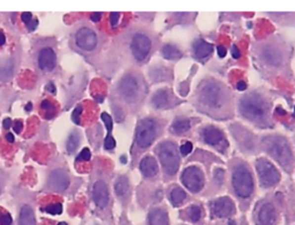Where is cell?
<instances>
[{
	"mask_svg": "<svg viewBox=\"0 0 295 225\" xmlns=\"http://www.w3.org/2000/svg\"><path fill=\"white\" fill-rule=\"evenodd\" d=\"M200 99L211 109H220L226 103L227 96L224 87L216 81L204 82L200 89Z\"/></svg>",
	"mask_w": 295,
	"mask_h": 225,
	"instance_id": "cell-1",
	"label": "cell"
},
{
	"mask_svg": "<svg viewBox=\"0 0 295 225\" xmlns=\"http://www.w3.org/2000/svg\"><path fill=\"white\" fill-rule=\"evenodd\" d=\"M235 193L240 197H249L254 190V180L247 166L239 165L232 177Z\"/></svg>",
	"mask_w": 295,
	"mask_h": 225,
	"instance_id": "cell-2",
	"label": "cell"
},
{
	"mask_svg": "<svg viewBox=\"0 0 295 225\" xmlns=\"http://www.w3.org/2000/svg\"><path fill=\"white\" fill-rule=\"evenodd\" d=\"M266 104L259 96L248 95L240 102V112L251 120H262L266 114Z\"/></svg>",
	"mask_w": 295,
	"mask_h": 225,
	"instance_id": "cell-3",
	"label": "cell"
},
{
	"mask_svg": "<svg viewBox=\"0 0 295 225\" xmlns=\"http://www.w3.org/2000/svg\"><path fill=\"white\" fill-rule=\"evenodd\" d=\"M158 156L161 159L165 171L169 175H175L179 170L180 158L178 154V149L173 142H164L158 147Z\"/></svg>",
	"mask_w": 295,
	"mask_h": 225,
	"instance_id": "cell-4",
	"label": "cell"
},
{
	"mask_svg": "<svg viewBox=\"0 0 295 225\" xmlns=\"http://www.w3.org/2000/svg\"><path fill=\"white\" fill-rule=\"evenodd\" d=\"M266 145L273 157L278 161L280 164L287 165L292 163V151L287 144V142L283 137H269L266 140Z\"/></svg>",
	"mask_w": 295,
	"mask_h": 225,
	"instance_id": "cell-5",
	"label": "cell"
},
{
	"mask_svg": "<svg viewBox=\"0 0 295 225\" xmlns=\"http://www.w3.org/2000/svg\"><path fill=\"white\" fill-rule=\"evenodd\" d=\"M256 170H257L259 180H261L263 186L271 187L279 182L280 173L276 169V166L272 163H270L268 159L259 158L256 162Z\"/></svg>",
	"mask_w": 295,
	"mask_h": 225,
	"instance_id": "cell-6",
	"label": "cell"
},
{
	"mask_svg": "<svg viewBox=\"0 0 295 225\" xmlns=\"http://www.w3.org/2000/svg\"><path fill=\"white\" fill-rule=\"evenodd\" d=\"M75 45L84 52H92L98 44V36L96 31L89 27H81L76 30L74 36Z\"/></svg>",
	"mask_w": 295,
	"mask_h": 225,
	"instance_id": "cell-7",
	"label": "cell"
},
{
	"mask_svg": "<svg viewBox=\"0 0 295 225\" xmlns=\"http://www.w3.org/2000/svg\"><path fill=\"white\" fill-rule=\"evenodd\" d=\"M156 124L152 119L142 120L137 127L136 132V143L140 148L150 147L156 138Z\"/></svg>",
	"mask_w": 295,
	"mask_h": 225,
	"instance_id": "cell-8",
	"label": "cell"
},
{
	"mask_svg": "<svg viewBox=\"0 0 295 225\" xmlns=\"http://www.w3.org/2000/svg\"><path fill=\"white\" fill-rule=\"evenodd\" d=\"M37 65L43 73L53 72L57 67V53L50 45H43L37 51Z\"/></svg>",
	"mask_w": 295,
	"mask_h": 225,
	"instance_id": "cell-9",
	"label": "cell"
},
{
	"mask_svg": "<svg viewBox=\"0 0 295 225\" xmlns=\"http://www.w3.org/2000/svg\"><path fill=\"white\" fill-rule=\"evenodd\" d=\"M181 180L186 188H188L193 193L200 192L204 186V175L197 166H189L185 169V171L182 172Z\"/></svg>",
	"mask_w": 295,
	"mask_h": 225,
	"instance_id": "cell-10",
	"label": "cell"
},
{
	"mask_svg": "<svg viewBox=\"0 0 295 225\" xmlns=\"http://www.w3.org/2000/svg\"><path fill=\"white\" fill-rule=\"evenodd\" d=\"M130 50L137 61H143L151 51V41L145 34H135L130 42Z\"/></svg>",
	"mask_w": 295,
	"mask_h": 225,
	"instance_id": "cell-11",
	"label": "cell"
},
{
	"mask_svg": "<svg viewBox=\"0 0 295 225\" xmlns=\"http://www.w3.org/2000/svg\"><path fill=\"white\" fill-rule=\"evenodd\" d=\"M119 93L126 102H134L136 100L140 93V85L137 79L133 75H126L119 83Z\"/></svg>",
	"mask_w": 295,
	"mask_h": 225,
	"instance_id": "cell-12",
	"label": "cell"
},
{
	"mask_svg": "<svg viewBox=\"0 0 295 225\" xmlns=\"http://www.w3.org/2000/svg\"><path fill=\"white\" fill-rule=\"evenodd\" d=\"M69 182H71V179H69L67 172L65 170L58 169L52 171L51 175L48 176L47 186L53 192L61 193L68 188Z\"/></svg>",
	"mask_w": 295,
	"mask_h": 225,
	"instance_id": "cell-13",
	"label": "cell"
},
{
	"mask_svg": "<svg viewBox=\"0 0 295 225\" xmlns=\"http://www.w3.org/2000/svg\"><path fill=\"white\" fill-rule=\"evenodd\" d=\"M211 211H212L213 217H219V218L228 217L234 214L235 211L234 202L227 196L220 197V199L213 201L212 204H211Z\"/></svg>",
	"mask_w": 295,
	"mask_h": 225,
	"instance_id": "cell-14",
	"label": "cell"
},
{
	"mask_svg": "<svg viewBox=\"0 0 295 225\" xmlns=\"http://www.w3.org/2000/svg\"><path fill=\"white\" fill-rule=\"evenodd\" d=\"M92 199L93 202L100 209H104L110 201V194L107 185L103 180H97L92 186Z\"/></svg>",
	"mask_w": 295,
	"mask_h": 225,
	"instance_id": "cell-15",
	"label": "cell"
},
{
	"mask_svg": "<svg viewBox=\"0 0 295 225\" xmlns=\"http://www.w3.org/2000/svg\"><path fill=\"white\" fill-rule=\"evenodd\" d=\"M203 138L208 144L212 147H218L221 143H225L223 132L213 126H208L203 130Z\"/></svg>",
	"mask_w": 295,
	"mask_h": 225,
	"instance_id": "cell-16",
	"label": "cell"
},
{
	"mask_svg": "<svg viewBox=\"0 0 295 225\" xmlns=\"http://www.w3.org/2000/svg\"><path fill=\"white\" fill-rule=\"evenodd\" d=\"M276 209L272 203L266 202L258 211V222L261 225H272L276 222Z\"/></svg>",
	"mask_w": 295,
	"mask_h": 225,
	"instance_id": "cell-17",
	"label": "cell"
},
{
	"mask_svg": "<svg viewBox=\"0 0 295 225\" xmlns=\"http://www.w3.org/2000/svg\"><path fill=\"white\" fill-rule=\"evenodd\" d=\"M140 170L144 177L151 178V177H155L158 173V164L154 157L147 156L141 161Z\"/></svg>",
	"mask_w": 295,
	"mask_h": 225,
	"instance_id": "cell-18",
	"label": "cell"
},
{
	"mask_svg": "<svg viewBox=\"0 0 295 225\" xmlns=\"http://www.w3.org/2000/svg\"><path fill=\"white\" fill-rule=\"evenodd\" d=\"M17 222H19V225H37L36 216H35L34 209L30 204H23L20 208Z\"/></svg>",
	"mask_w": 295,
	"mask_h": 225,
	"instance_id": "cell-19",
	"label": "cell"
},
{
	"mask_svg": "<svg viewBox=\"0 0 295 225\" xmlns=\"http://www.w3.org/2000/svg\"><path fill=\"white\" fill-rule=\"evenodd\" d=\"M263 58L272 66H279L283 62V53L278 47L268 46L263 51Z\"/></svg>",
	"mask_w": 295,
	"mask_h": 225,
	"instance_id": "cell-20",
	"label": "cell"
},
{
	"mask_svg": "<svg viewBox=\"0 0 295 225\" xmlns=\"http://www.w3.org/2000/svg\"><path fill=\"white\" fill-rule=\"evenodd\" d=\"M213 45L204 40H199L194 44V53L197 59H206L212 53Z\"/></svg>",
	"mask_w": 295,
	"mask_h": 225,
	"instance_id": "cell-21",
	"label": "cell"
},
{
	"mask_svg": "<svg viewBox=\"0 0 295 225\" xmlns=\"http://www.w3.org/2000/svg\"><path fill=\"white\" fill-rule=\"evenodd\" d=\"M150 225H169V215L163 209H154L149 214Z\"/></svg>",
	"mask_w": 295,
	"mask_h": 225,
	"instance_id": "cell-22",
	"label": "cell"
},
{
	"mask_svg": "<svg viewBox=\"0 0 295 225\" xmlns=\"http://www.w3.org/2000/svg\"><path fill=\"white\" fill-rule=\"evenodd\" d=\"M169 100H171V93L168 90L162 89L155 93L154 98H152V104L157 109H163V107H166L169 105Z\"/></svg>",
	"mask_w": 295,
	"mask_h": 225,
	"instance_id": "cell-23",
	"label": "cell"
},
{
	"mask_svg": "<svg viewBox=\"0 0 295 225\" xmlns=\"http://www.w3.org/2000/svg\"><path fill=\"white\" fill-rule=\"evenodd\" d=\"M15 66L12 60H6L0 65V80L1 81H8L13 78L14 71H15Z\"/></svg>",
	"mask_w": 295,
	"mask_h": 225,
	"instance_id": "cell-24",
	"label": "cell"
},
{
	"mask_svg": "<svg viewBox=\"0 0 295 225\" xmlns=\"http://www.w3.org/2000/svg\"><path fill=\"white\" fill-rule=\"evenodd\" d=\"M187 199V194L183 189L180 188V187H175V188L172 189V192L169 193V201H171L173 206L178 207L181 206V204L185 202Z\"/></svg>",
	"mask_w": 295,
	"mask_h": 225,
	"instance_id": "cell-25",
	"label": "cell"
},
{
	"mask_svg": "<svg viewBox=\"0 0 295 225\" xmlns=\"http://www.w3.org/2000/svg\"><path fill=\"white\" fill-rule=\"evenodd\" d=\"M163 57L168 60H178L182 57V53L175 45L168 44L163 47Z\"/></svg>",
	"mask_w": 295,
	"mask_h": 225,
	"instance_id": "cell-26",
	"label": "cell"
},
{
	"mask_svg": "<svg viewBox=\"0 0 295 225\" xmlns=\"http://www.w3.org/2000/svg\"><path fill=\"white\" fill-rule=\"evenodd\" d=\"M128 188H129V183H128V179L126 177H120V178L117 180L116 185H114V189H116L118 196L125 195V194L128 192Z\"/></svg>",
	"mask_w": 295,
	"mask_h": 225,
	"instance_id": "cell-27",
	"label": "cell"
},
{
	"mask_svg": "<svg viewBox=\"0 0 295 225\" xmlns=\"http://www.w3.org/2000/svg\"><path fill=\"white\" fill-rule=\"evenodd\" d=\"M189 128H190L189 120L178 119L174 121V124H173L172 131L176 134H182V133H186V132H188Z\"/></svg>",
	"mask_w": 295,
	"mask_h": 225,
	"instance_id": "cell-28",
	"label": "cell"
},
{
	"mask_svg": "<svg viewBox=\"0 0 295 225\" xmlns=\"http://www.w3.org/2000/svg\"><path fill=\"white\" fill-rule=\"evenodd\" d=\"M80 140H81V137H80V134L78 133V132H74V133H72L71 135H69V137L67 140V143H66V148H67V151L68 152H74L79 147Z\"/></svg>",
	"mask_w": 295,
	"mask_h": 225,
	"instance_id": "cell-29",
	"label": "cell"
},
{
	"mask_svg": "<svg viewBox=\"0 0 295 225\" xmlns=\"http://www.w3.org/2000/svg\"><path fill=\"white\" fill-rule=\"evenodd\" d=\"M188 214L192 222H199L201 220V216H202V211H201V208L199 206L190 207Z\"/></svg>",
	"mask_w": 295,
	"mask_h": 225,
	"instance_id": "cell-30",
	"label": "cell"
},
{
	"mask_svg": "<svg viewBox=\"0 0 295 225\" xmlns=\"http://www.w3.org/2000/svg\"><path fill=\"white\" fill-rule=\"evenodd\" d=\"M44 210L51 215H60L62 213V204L61 203L50 204V206L45 207Z\"/></svg>",
	"mask_w": 295,
	"mask_h": 225,
	"instance_id": "cell-31",
	"label": "cell"
},
{
	"mask_svg": "<svg viewBox=\"0 0 295 225\" xmlns=\"http://www.w3.org/2000/svg\"><path fill=\"white\" fill-rule=\"evenodd\" d=\"M42 109L45 111V113L47 114L48 118H51L55 112V106L50 102V100H44V102L42 103Z\"/></svg>",
	"mask_w": 295,
	"mask_h": 225,
	"instance_id": "cell-32",
	"label": "cell"
},
{
	"mask_svg": "<svg viewBox=\"0 0 295 225\" xmlns=\"http://www.w3.org/2000/svg\"><path fill=\"white\" fill-rule=\"evenodd\" d=\"M100 117H102V120L104 121V124H105V127L107 132H109V135H111V132H112V128H113L112 118H111V116H109L106 112H103Z\"/></svg>",
	"mask_w": 295,
	"mask_h": 225,
	"instance_id": "cell-33",
	"label": "cell"
},
{
	"mask_svg": "<svg viewBox=\"0 0 295 225\" xmlns=\"http://www.w3.org/2000/svg\"><path fill=\"white\" fill-rule=\"evenodd\" d=\"M104 147H105L106 150H112L116 147V140L112 137V135H107L105 141H104Z\"/></svg>",
	"mask_w": 295,
	"mask_h": 225,
	"instance_id": "cell-34",
	"label": "cell"
},
{
	"mask_svg": "<svg viewBox=\"0 0 295 225\" xmlns=\"http://www.w3.org/2000/svg\"><path fill=\"white\" fill-rule=\"evenodd\" d=\"M193 150V143L189 141H186L185 143H183L181 147H180V151H181V154L183 156H187L189 154V152H192Z\"/></svg>",
	"mask_w": 295,
	"mask_h": 225,
	"instance_id": "cell-35",
	"label": "cell"
},
{
	"mask_svg": "<svg viewBox=\"0 0 295 225\" xmlns=\"http://www.w3.org/2000/svg\"><path fill=\"white\" fill-rule=\"evenodd\" d=\"M90 158H91V152H90V150L88 148H84L83 150L80 152V156L78 157V159L80 161H84V162H88L90 161Z\"/></svg>",
	"mask_w": 295,
	"mask_h": 225,
	"instance_id": "cell-36",
	"label": "cell"
},
{
	"mask_svg": "<svg viewBox=\"0 0 295 225\" xmlns=\"http://www.w3.org/2000/svg\"><path fill=\"white\" fill-rule=\"evenodd\" d=\"M82 106H78L76 107V109L74 110V112H73V116H72V119H73V121H74V123L76 124V125H80V114L82 113Z\"/></svg>",
	"mask_w": 295,
	"mask_h": 225,
	"instance_id": "cell-37",
	"label": "cell"
},
{
	"mask_svg": "<svg viewBox=\"0 0 295 225\" xmlns=\"http://www.w3.org/2000/svg\"><path fill=\"white\" fill-rule=\"evenodd\" d=\"M12 224V217L9 214H3L0 218V225H10Z\"/></svg>",
	"mask_w": 295,
	"mask_h": 225,
	"instance_id": "cell-38",
	"label": "cell"
},
{
	"mask_svg": "<svg viewBox=\"0 0 295 225\" xmlns=\"http://www.w3.org/2000/svg\"><path fill=\"white\" fill-rule=\"evenodd\" d=\"M111 24H112V27H116L118 21L120 19V13H111Z\"/></svg>",
	"mask_w": 295,
	"mask_h": 225,
	"instance_id": "cell-39",
	"label": "cell"
},
{
	"mask_svg": "<svg viewBox=\"0 0 295 225\" xmlns=\"http://www.w3.org/2000/svg\"><path fill=\"white\" fill-rule=\"evenodd\" d=\"M21 19H22V21H23L24 23L29 24L31 22V19H33V14L29 13V12L23 13L22 15H21Z\"/></svg>",
	"mask_w": 295,
	"mask_h": 225,
	"instance_id": "cell-40",
	"label": "cell"
},
{
	"mask_svg": "<svg viewBox=\"0 0 295 225\" xmlns=\"http://www.w3.org/2000/svg\"><path fill=\"white\" fill-rule=\"evenodd\" d=\"M217 53H218V55H219L220 58H224V57H226V54H227V51H226V47L225 46H223V45H219V46L217 47Z\"/></svg>",
	"mask_w": 295,
	"mask_h": 225,
	"instance_id": "cell-41",
	"label": "cell"
},
{
	"mask_svg": "<svg viewBox=\"0 0 295 225\" xmlns=\"http://www.w3.org/2000/svg\"><path fill=\"white\" fill-rule=\"evenodd\" d=\"M232 55H233V58H235V59H239L241 57V53H240V51H239L238 46L232 47Z\"/></svg>",
	"mask_w": 295,
	"mask_h": 225,
	"instance_id": "cell-42",
	"label": "cell"
},
{
	"mask_svg": "<svg viewBox=\"0 0 295 225\" xmlns=\"http://www.w3.org/2000/svg\"><path fill=\"white\" fill-rule=\"evenodd\" d=\"M100 19H102V13H93L91 15V20L93 22H98Z\"/></svg>",
	"mask_w": 295,
	"mask_h": 225,
	"instance_id": "cell-43",
	"label": "cell"
},
{
	"mask_svg": "<svg viewBox=\"0 0 295 225\" xmlns=\"http://www.w3.org/2000/svg\"><path fill=\"white\" fill-rule=\"evenodd\" d=\"M237 88L240 90V91H242V90H245L246 88H247V85H246L245 81H239L237 83Z\"/></svg>",
	"mask_w": 295,
	"mask_h": 225,
	"instance_id": "cell-44",
	"label": "cell"
},
{
	"mask_svg": "<svg viewBox=\"0 0 295 225\" xmlns=\"http://www.w3.org/2000/svg\"><path fill=\"white\" fill-rule=\"evenodd\" d=\"M15 125L16 126H14V131H15L16 133H20L21 130H22V124H21V121H16Z\"/></svg>",
	"mask_w": 295,
	"mask_h": 225,
	"instance_id": "cell-45",
	"label": "cell"
},
{
	"mask_svg": "<svg viewBox=\"0 0 295 225\" xmlns=\"http://www.w3.org/2000/svg\"><path fill=\"white\" fill-rule=\"evenodd\" d=\"M38 26V21L37 20H35L34 22H30L29 24H28V27H29V29L33 31V30H35L36 29V27Z\"/></svg>",
	"mask_w": 295,
	"mask_h": 225,
	"instance_id": "cell-46",
	"label": "cell"
},
{
	"mask_svg": "<svg viewBox=\"0 0 295 225\" xmlns=\"http://www.w3.org/2000/svg\"><path fill=\"white\" fill-rule=\"evenodd\" d=\"M3 127L5 128H9L10 126H12V120L9 119V118H6L5 120H3Z\"/></svg>",
	"mask_w": 295,
	"mask_h": 225,
	"instance_id": "cell-47",
	"label": "cell"
},
{
	"mask_svg": "<svg viewBox=\"0 0 295 225\" xmlns=\"http://www.w3.org/2000/svg\"><path fill=\"white\" fill-rule=\"evenodd\" d=\"M46 87H47V90H48V91H51L52 93H54V92H55V89H54L53 83L50 82V83H48V85H47Z\"/></svg>",
	"mask_w": 295,
	"mask_h": 225,
	"instance_id": "cell-48",
	"label": "cell"
},
{
	"mask_svg": "<svg viewBox=\"0 0 295 225\" xmlns=\"http://www.w3.org/2000/svg\"><path fill=\"white\" fill-rule=\"evenodd\" d=\"M5 42H6L5 35H3V33H1V31H0V46L5 44Z\"/></svg>",
	"mask_w": 295,
	"mask_h": 225,
	"instance_id": "cell-49",
	"label": "cell"
},
{
	"mask_svg": "<svg viewBox=\"0 0 295 225\" xmlns=\"http://www.w3.org/2000/svg\"><path fill=\"white\" fill-rule=\"evenodd\" d=\"M6 138H7V141L10 142V143H13V142H14V136H13V134H12V133H8V134H7Z\"/></svg>",
	"mask_w": 295,
	"mask_h": 225,
	"instance_id": "cell-50",
	"label": "cell"
},
{
	"mask_svg": "<svg viewBox=\"0 0 295 225\" xmlns=\"http://www.w3.org/2000/svg\"><path fill=\"white\" fill-rule=\"evenodd\" d=\"M228 225H235V222L230 221V223H228Z\"/></svg>",
	"mask_w": 295,
	"mask_h": 225,
	"instance_id": "cell-51",
	"label": "cell"
},
{
	"mask_svg": "<svg viewBox=\"0 0 295 225\" xmlns=\"http://www.w3.org/2000/svg\"><path fill=\"white\" fill-rule=\"evenodd\" d=\"M121 161H123V163H126V158H125V157H121Z\"/></svg>",
	"mask_w": 295,
	"mask_h": 225,
	"instance_id": "cell-52",
	"label": "cell"
},
{
	"mask_svg": "<svg viewBox=\"0 0 295 225\" xmlns=\"http://www.w3.org/2000/svg\"><path fill=\"white\" fill-rule=\"evenodd\" d=\"M58 225H67V224H66V223H65V222H61V223H59Z\"/></svg>",
	"mask_w": 295,
	"mask_h": 225,
	"instance_id": "cell-53",
	"label": "cell"
},
{
	"mask_svg": "<svg viewBox=\"0 0 295 225\" xmlns=\"http://www.w3.org/2000/svg\"><path fill=\"white\" fill-rule=\"evenodd\" d=\"M0 193H1V185H0Z\"/></svg>",
	"mask_w": 295,
	"mask_h": 225,
	"instance_id": "cell-54",
	"label": "cell"
}]
</instances>
